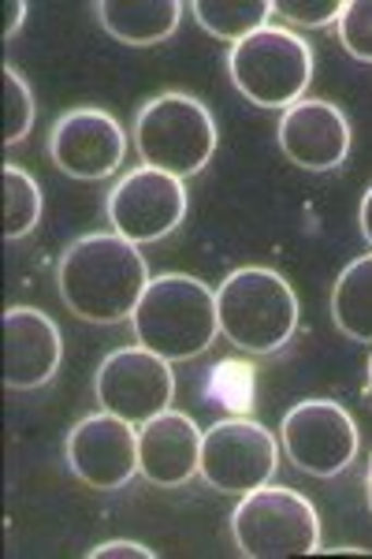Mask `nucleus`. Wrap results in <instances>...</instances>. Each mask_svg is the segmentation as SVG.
Returning <instances> with one entry per match:
<instances>
[{"mask_svg":"<svg viewBox=\"0 0 372 559\" xmlns=\"http://www.w3.org/2000/svg\"><path fill=\"white\" fill-rule=\"evenodd\" d=\"M149 280L139 242L116 231H89L75 239L57 265L63 306L89 324H120L134 318Z\"/></svg>","mask_w":372,"mask_h":559,"instance_id":"f257e3e1","label":"nucleus"},{"mask_svg":"<svg viewBox=\"0 0 372 559\" xmlns=\"http://www.w3.org/2000/svg\"><path fill=\"white\" fill-rule=\"evenodd\" d=\"M131 324L134 340L145 350L168 358V362H190V358L205 355L220 336L216 292L205 280L187 273L153 276Z\"/></svg>","mask_w":372,"mask_h":559,"instance_id":"f03ea898","label":"nucleus"},{"mask_svg":"<svg viewBox=\"0 0 372 559\" xmlns=\"http://www.w3.org/2000/svg\"><path fill=\"white\" fill-rule=\"evenodd\" d=\"M216 318L231 347L276 355L298 329V295L276 269L242 265L216 287Z\"/></svg>","mask_w":372,"mask_h":559,"instance_id":"7ed1b4c3","label":"nucleus"},{"mask_svg":"<svg viewBox=\"0 0 372 559\" xmlns=\"http://www.w3.org/2000/svg\"><path fill=\"white\" fill-rule=\"evenodd\" d=\"M134 150L145 168H157L176 179L205 173L216 153L213 112L190 94H157L134 116Z\"/></svg>","mask_w":372,"mask_h":559,"instance_id":"20e7f679","label":"nucleus"},{"mask_svg":"<svg viewBox=\"0 0 372 559\" xmlns=\"http://www.w3.org/2000/svg\"><path fill=\"white\" fill-rule=\"evenodd\" d=\"M228 75L235 90L257 108L298 105L313 79V49L290 26H265L228 52Z\"/></svg>","mask_w":372,"mask_h":559,"instance_id":"39448f33","label":"nucleus"},{"mask_svg":"<svg viewBox=\"0 0 372 559\" xmlns=\"http://www.w3.org/2000/svg\"><path fill=\"white\" fill-rule=\"evenodd\" d=\"M231 537L247 559L313 556L321 548V515L302 492L287 485H261L235 503Z\"/></svg>","mask_w":372,"mask_h":559,"instance_id":"423d86ee","label":"nucleus"},{"mask_svg":"<svg viewBox=\"0 0 372 559\" xmlns=\"http://www.w3.org/2000/svg\"><path fill=\"white\" fill-rule=\"evenodd\" d=\"M279 440L253 418H220L202 432V477L224 496H247L272 481Z\"/></svg>","mask_w":372,"mask_h":559,"instance_id":"0eeeda50","label":"nucleus"},{"mask_svg":"<svg viewBox=\"0 0 372 559\" xmlns=\"http://www.w3.org/2000/svg\"><path fill=\"white\" fill-rule=\"evenodd\" d=\"M279 440L290 466L310 477H335L358 459L361 437L350 411L335 400H302L284 414Z\"/></svg>","mask_w":372,"mask_h":559,"instance_id":"6e6552de","label":"nucleus"},{"mask_svg":"<svg viewBox=\"0 0 372 559\" xmlns=\"http://www.w3.org/2000/svg\"><path fill=\"white\" fill-rule=\"evenodd\" d=\"M94 392L101 411L131 421V426H145L149 418L165 414L176 400V369H171L168 358L153 355L142 344L120 347L97 369Z\"/></svg>","mask_w":372,"mask_h":559,"instance_id":"1a4fd4ad","label":"nucleus"},{"mask_svg":"<svg viewBox=\"0 0 372 559\" xmlns=\"http://www.w3.org/2000/svg\"><path fill=\"white\" fill-rule=\"evenodd\" d=\"M108 224L116 236L131 242H160L187 221V187L183 179L157 173V168H134L120 176L105 202Z\"/></svg>","mask_w":372,"mask_h":559,"instance_id":"9d476101","label":"nucleus"},{"mask_svg":"<svg viewBox=\"0 0 372 559\" xmlns=\"http://www.w3.org/2000/svg\"><path fill=\"white\" fill-rule=\"evenodd\" d=\"M63 452H68L71 474L97 492H116L127 481H134V474H142L139 429L108 411L86 414L68 432V448Z\"/></svg>","mask_w":372,"mask_h":559,"instance_id":"9b49d317","label":"nucleus"},{"mask_svg":"<svg viewBox=\"0 0 372 559\" xmlns=\"http://www.w3.org/2000/svg\"><path fill=\"white\" fill-rule=\"evenodd\" d=\"M49 157L71 179H108L127 157V131L105 108H71L52 123Z\"/></svg>","mask_w":372,"mask_h":559,"instance_id":"f8f14e48","label":"nucleus"},{"mask_svg":"<svg viewBox=\"0 0 372 559\" xmlns=\"http://www.w3.org/2000/svg\"><path fill=\"white\" fill-rule=\"evenodd\" d=\"M276 139L290 165L305 168V173H332L347 160L353 134L339 105L321 102V97H302L279 116Z\"/></svg>","mask_w":372,"mask_h":559,"instance_id":"ddd939ff","label":"nucleus"},{"mask_svg":"<svg viewBox=\"0 0 372 559\" xmlns=\"http://www.w3.org/2000/svg\"><path fill=\"white\" fill-rule=\"evenodd\" d=\"M63 358V336L57 321L38 306L4 310V384L8 392H31L57 377Z\"/></svg>","mask_w":372,"mask_h":559,"instance_id":"4468645a","label":"nucleus"},{"mask_svg":"<svg viewBox=\"0 0 372 559\" xmlns=\"http://www.w3.org/2000/svg\"><path fill=\"white\" fill-rule=\"evenodd\" d=\"M142 477L160 489H179L202 474V429L183 411H165L139 426Z\"/></svg>","mask_w":372,"mask_h":559,"instance_id":"2eb2a0df","label":"nucleus"},{"mask_svg":"<svg viewBox=\"0 0 372 559\" xmlns=\"http://www.w3.org/2000/svg\"><path fill=\"white\" fill-rule=\"evenodd\" d=\"M97 20L123 45H157L176 34L183 4L179 0H97Z\"/></svg>","mask_w":372,"mask_h":559,"instance_id":"dca6fc26","label":"nucleus"},{"mask_svg":"<svg viewBox=\"0 0 372 559\" xmlns=\"http://www.w3.org/2000/svg\"><path fill=\"white\" fill-rule=\"evenodd\" d=\"M332 321L343 336L372 344V254L353 258L332 287Z\"/></svg>","mask_w":372,"mask_h":559,"instance_id":"f3484780","label":"nucleus"},{"mask_svg":"<svg viewBox=\"0 0 372 559\" xmlns=\"http://www.w3.org/2000/svg\"><path fill=\"white\" fill-rule=\"evenodd\" d=\"M194 20L202 23V31H208L220 41H235L239 45L250 34L265 31L272 12L268 0H194L190 4Z\"/></svg>","mask_w":372,"mask_h":559,"instance_id":"a211bd4d","label":"nucleus"},{"mask_svg":"<svg viewBox=\"0 0 372 559\" xmlns=\"http://www.w3.org/2000/svg\"><path fill=\"white\" fill-rule=\"evenodd\" d=\"M41 221V187L26 168L4 165V239H26Z\"/></svg>","mask_w":372,"mask_h":559,"instance_id":"6ab92c4d","label":"nucleus"},{"mask_svg":"<svg viewBox=\"0 0 372 559\" xmlns=\"http://www.w3.org/2000/svg\"><path fill=\"white\" fill-rule=\"evenodd\" d=\"M4 146L23 142L34 128V94L12 64H4Z\"/></svg>","mask_w":372,"mask_h":559,"instance_id":"aec40b11","label":"nucleus"},{"mask_svg":"<svg viewBox=\"0 0 372 559\" xmlns=\"http://www.w3.org/2000/svg\"><path fill=\"white\" fill-rule=\"evenodd\" d=\"M208 395L216 403H224L228 411L242 414L253 403V373L242 362H220L213 366V381H208Z\"/></svg>","mask_w":372,"mask_h":559,"instance_id":"412c9836","label":"nucleus"},{"mask_svg":"<svg viewBox=\"0 0 372 559\" xmlns=\"http://www.w3.org/2000/svg\"><path fill=\"white\" fill-rule=\"evenodd\" d=\"M339 41L361 64H372V0H350L339 15Z\"/></svg>","mask_w":372,"mask_h":559,"instance_id":"4be33fe9","label":"nucleus"},{"mask_svg":"<svg viewBox=\"0 0 372 559\" xmlns=\"http://www.w3.org/2000/svg\"><path fill=\"white\" fill-rule=\"evenodd\" d=\"M272 12L290 26H305V31H321L328 23H339L343 0H276Z\"/></svg>","mask_w":372,"mask_h":559,"instance_id":"5701e85b","label":"nucleus"},{"mask_svg":"<svg viewBox=\"0 0 372 559\" xmlns=\"http://www.w3.org/2000/svg\"><path fill=\"white\" fill-rule=\"evenodd\" d=\"M153 548L139 545V540H105V545L89 548V559H153Z\"/></svg>","mask_w":372,"mask_h":559,"instance_id":"b1692460","label":"nucleus"},{"mask_svg":"<svg viewBox=\"0 0 372 559\" xmlns=\"http://www.w3.org/2000/svg\"><path fill=\"white\" fill-rule=\"evenodd\" d=\"M23 20H26V4H23V0H8V4H4V41L15 38V31L23 26Z\"/></svg>","mask_w":372,"mask_h":559,"instance_id":"393cba45","label":"nucleus"},{"mask_svg":"<svg viewBox=\"0 0 372 559\" xmlns=\"http://www.w3.org/2000/svg\"><path fill=\"white\" fill-rule=\"evenodd\" d=\"M358 228H361V236H365V242L372 247V187H369L365 198H361V205H358Z\"/></svg>","mask_w":372,"mask_h":559,"instance_id":"a878e982","label":"nucleus"},{"mask_svg":"<svg viewBox=\"0 0 372 559\" xmlns=\"http://www.w3.org/2000/svg\"><path fill=\"white\" fill-rule=\"evenodd\" d=\"M316 552H324V556H361V552H369V548H358V545H339V548H316Z\"/></svg>","mask_w":372,"mask_h":559,"instance_id":"bb28decb","label":"nucleus"},{"mask_svg":"<svg viewBox=\"0 0 372 559\" xmlns=\"http://www.w3.org/2000/svg\"><path fill=\"white\" fill-rule=\"evenodd\" d=\"M365 500H369V511H372V459H369V471H365Z\"/></svg>","mask_w":372,"mask_h":559,"instance_id":"cd10ccee","label":"nucleus"},{"mask_svg":"<svg viewBox=\"0 0 372 559\" xmlns=\"http://www.w3.org/2000/svg\"><path fill=\"white\" fill-rule=\"evenodd\" d=\"M369 392H372V358H369Z\"/></svg>","mask_w":372,"mask_h":559,"instance_id":"c85d7f7f","label":"nucleus"}]
</instances>
